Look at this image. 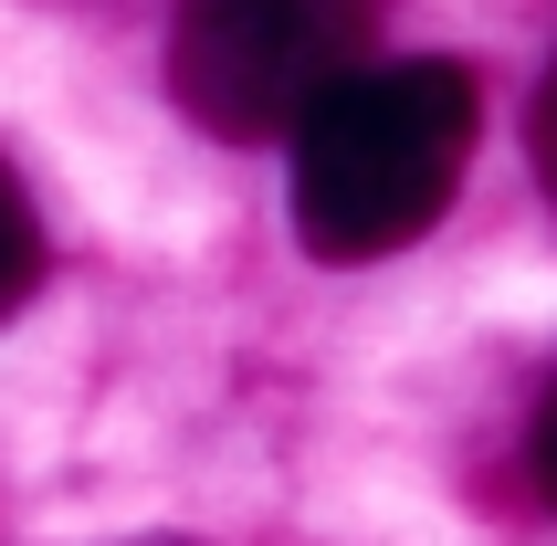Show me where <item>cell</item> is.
Returning a JSON list of instances; mask_svg holds the SVG:
<instances>
[{
  "instance_id": "6da1fadb",
  "label": "cell",
  "mask_w": 557,
  "mask_h": 546,
  "mask_svg": "<svg viewBox=\"0 0 557 546\" xmlns=\"http://www.w3.org/2000/svg\"><path fill=\"white\" fill-rule=\"evenodd\" d=\"M473 137H484V95H473L463 63H442V53L358 63L295 126V232H306V252L315 263L410 252L453 211Z\"/></svg>"
},
{
  "instance_id": "7a4b0ae2",
  "label": "cell",
  "mask_w": 557,
  "mask_h": 546,
  "mask_svg": "<svg viewBox=\"0 0 557 546\" xmlns=\"http://www.w3.org/2000/svg\"><path fill=\"white\" fill-rule=\"evenodd\" d=\"M369 22L379 0H180L169 85H180L189 126H211L232 148L295 137L315 95L369 63Z\"/></svg>"
},
{
  "instance_id": "3957f363",
  "label": "cell",
  "mask_w": 557,
  "mask_h": 546,
  "mask_svg": "<svg viewBox=\"0 0 557 546\" xmlns=\"http://www.w3.org/2000/svg\"><path fill=\"white\" fill-rule=\"evenodd\" d=\"M32 284H42V221H32L22 179L0 169V326L32 305Z\"/></svg>"
},
{
  "instance_id": "277c9868",
  "label": "cell",
  "mask_w": 557,
  "mask_h": 546,
  "mask_svg": "<svg viewBox=\"0 0 557 546\" xmlns=\"http://www.w3.org/2000/svg\"><path fill=\"white\" fill-rule=\"evenodd\" d=\"M527 148H536V179H547V200H557V63H547V85H536V116H527Z\"/></svg>"
},
{
  "instance_id": "5b68a950",
  "label": "cell",
  "mask_w": 557,
  "mask_h": 546,
  "mask_svg": "<svg viewBox=\"0 0 557 546\" xmlns=\"http://www.w3.org/2000/svg\"><path fill=\"white\" fill-rule=\"evenodd\" d=\"M536 484H547V505H557V379H547V399H536Z\"/></svg>"
},
{
  "instance_id": "8992f818",
  "label": "cell",
  "mask_w": 557,
  "mask_h": 546,
  "mask_svg": "<svg viewBox=\"0 0 557 546\" xmlns=\"http://www.w3.org/2000/svg\"><path fill=\"white\" fill-rule=\"evenodd\" d=\"M137 546H189V536H137Z\"/></svg>"
}]
</instances>
